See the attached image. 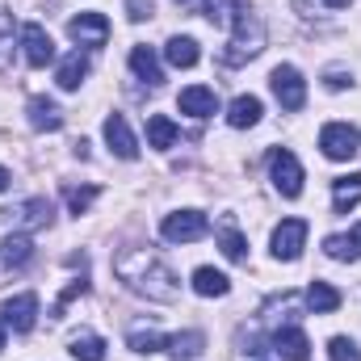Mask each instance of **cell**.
Listing matches in <instances>:
<instances>
[{
	"label": "cell",
	"instance_id": "obj_10",
	"mask_svg": "<svg viewBox=\"0 0 361 361\" xmlns=\"http://www.w3.org/2000/svg\"><path fill=\"white\" fill-rule=\"evenodd\" d=\"M68 34H72V42H80V47H105L109 21H105L101 13H80V17L68 21Z\"/></svg>",
	"mask_w": 361,
	"mask_h": 361
},
{
	"label": "cell",
	"instance_id": "obj_8",
	"mask_svg": "<svg viewBox=\"0 0 361 361\" xmlns=\"http://www.w3.org/2000/svg\"><path fill=\"white\" fill-rule=\"evenodd\" d=\"M21 51H25V63H30V68H47V63L55 59V42H51V34H47L38 21L21 25Z\"/></svg>",
	"mask_w": 361,
	"mask_h": 361
},
{
	"label": "cell",
	"instance_id": "obj_21",
	"mask_svg": "<svg viewBox=\"0 0 361 361\" xmlns=\"http://www.w3.org/2000/svg\"><path fill=\"white\" fill-rule=\"evenodd\" d=\"M307 307H311L315 315H332V311L341 307V290L328 286V281H311V286H307Z\"/></svg>",
	"mask_w": 361,
	"mask_h": 361
},
{
	"label": "cell",
	"instance_id": "obj_20",
	"mask_svg": "<svg viewBox=\"0 0 361 361\" xmlns=\"http://www.w3.org/2000/svg\"><path fill=\"white\" fill-rule=\"evenodd\" d=\"M357 202H361V173H353V177H341V180H332V210H336V214L353 210Z\"/></svg>",
	"mask_w": 361,
	"mask_h": 361
},
{
	"label": "cell",
	"instance_id": "obj_38",
	"mask_svg": "<svg viewBox=\"0 0 361 361\" xmlns=\"http://www.w3.org/2000/svg\"><path fill=\"white\" fill-rule=\"evenodd\" d=\"M353 244H357V248H361V223H357V227H353Z\"/></svg>",
	"mask_w": 361,
	"mask_h": 361
},
{
	"label": "cell",
	"instance_id": "obj_37",
	"mask_svg": "<svg viewBox=\"0 0 361 361\" xmlns=\"http://www.w3.org/2000/svg\"><path fill=\"white\" fill-rule=\"evenodd\" d=\"M324 4H328V8H345L349 0H324Z\"/></svg>",
	"mask_w": 361,
	"mask_h": 361
},
{
	"label": "cell",
	"instance_id": "obj_36",
	"mask_svg": "<svg viewBox=\"0 0 361 361\" xmlns=\"http://www.w3.org/2000/svg\"><path fill=\"white\" fill-rule=\"evenodd\" d=\"M8 185H13V177H8V173H4V169H0V193H4V189H8Z\"/></svg>",
	"mask_w": 361,
	"mask_h": 361
},
{
	"label": "cell",
	"instance_id": "obj_3",
	"mask_svg": "<svg viewBox=\"0 0 361 361\" xmlns=\"http://www.w3.org/2000/svg\"><path fill=\"white\" fill-rule=\"evenodd\" d=\"M319 147H324L328 160H353L361 152V130L349 126V122H328L319 130Z\"/></svg>",
	"mask_w": 361,
	"mask_h": 361
},
{
	"label": "cell",
	"instance_id": "obj_26",
	"mask_svg": "<svg viewBox=\"0 0 361 361\" xmlns=\"http://www.w3.org/2000/svg\"><path fill=\"white\" fill-rule=\"evenodd\" d=\"M72 357L76 361H105V341L97 332H76L72 336Z\"/></svg>",
	"mask_w": 361,
	"mask_h": 361
},
{
	"label": "cell",
	"instance_id": "obj_31",
	"mask_svg": "<svg viewBox=\"0 0 361 361\" xmlns=\"http://www.w3.org/2000/svg\"><path fill=\"white\" fill-rule=\"evenodd\" d=\"M328 357L332 361H361V349L349 336H332V341H328Z\"/></svg>",
	"mask_w": 361,
	"mask_h": 361
},
{
	"label": "cell",
	"instance_id": "obj_27",
	"mask_svg": "<svg viewBox=\"0 0 361 361\" xmlns=\"http://www.w3.org/2000/svg\"><path fill=\"white\" fill-rule=\"evenodd\" d=\"M164 341H169V336H160L156 328H130V332H126V345H130L135 353H156V349H164Z\"/></svg>",
	"mask_w": 361,
	"mask_h": 361
},
{
	"label": "cell",
	"instance_id": "obj_6",
	"mask_svg": "<svg viewBox=\"0 0 361 361\" xmlns=\"http://www.w3.org/2000/svg\"><path fill=\"white\" fill-rule=\"evenodd\" d=\"M273 85V97L281 101V109H302V101H307V85H302V76H298V68H290V63H281V68H273L269 76Z\"/></svg>",
	"mask_w": 361,
	"mask_h": 361
},
{
	"label": "cell",
	"instance_id": "obj_24",
	"mask_svg": "<svg viewBox=\"0 0 361 361\" xmlns=\"http://www.w3.org/2000/svg\"><path fill=\"white\" fill-rule=\"evenodd\" d=\"M164 59H169L173 68H193V63L202 59V51H197V42H193V38L177 34V38H169V47H164Z\"/></svg>",
	"mask_w": 361,
	"mask_h": 361
},
{
	"label": "cell",
	"instance_id": "obj_9",
	"mask_svg": "<svg viewBox=\"0 0 361 361\" xmlns=\"http://www.w3.org/2000/svg\"><path fill=\"white\" fill-rule=\"evenodd\" d=\"M0 324L4 328H13V332H30L34 324H38V298L34 294H13V298H4V307H0Z\"/></svg>",
	"mask_w": 361,
	"mask_h": 361
},
{
	"label": "cell",
	"instance_id": "obj_32",
	"mask_svg": "<svg viewBox=\"0 0 361 361\" xmlns=\"http://www.w3.org/2000/svg\"><path fill=\"white\" fill-rule=\"evenodd\" d=\"M13 63V17L0 13V68Z\"/></svg>",
	"mask_w": 361,
	"mask_h": 361
},
{
	"label": "cell",
	"instance_id": "obj_18",
	"mask_svg": "<svg viewBox=\"0 0 361 361\" xmlns=\"http://www.w3.org/2000/svg\"><path fill=\"white\" fill-rule=\"evenodd\" d=\"M30 257H34V244H30V235H4V244H0V261H4V269H25L30 265Z\"/></svg>",
	"mask_w": 361,
	"mask_h": 361
},
{
	"label": "cell",
	"instance_id": "obj_7",
	"mask_svg": "<svg viewBox=\"0 0 361 361\" xmlns=\"http://www.w3.org/2000/svg\"><path fill=\"white\" fill-rule=\"evenodd\" d=\"M307 244V219H281V227L273 231V257L277 261H298Z\"/></svg>",
	"mask_w": 361,
	"mask_h": 361
},
{
	"label": "cell",
	"instance_id": "obj_19",
	"mask_svg": "<svg viewBox=\"0 0 361 361\" xmlns=\"http://www.w3.org/2000/svg\"><path fill=\"white\" fill-rule=\"evenodd\" d=\"M193 290L202 294V298H223L227 290H231V277L219 269H210V265H202V269L193 273Z\"/></svg>",
	"mask_w": 361,
	"mask_h": 361
},
{
	"label": "cell",
	"instance_id": "obj_16",
	"mask_svg": "<svg viewBox=\"0 0 361 361\" xmlns=\"http://www.w3.org/2000/svg\"><path fill=\"white\" fill-rule=\"evenodd\" d=\"M85 76H89V55H85V51H72V55H63V63H59V72H55L59 89L76 92L80 85H85Z\"/></svg>",
	"mask_w": 361,
	"mask_h": 361
},
{
	"label": "cell",
	"instance_id": "obj_5",
	"mask_svg": "<svg viewBox=\"0 0 361 361\" xmlns=\"http://www.w3.org/2000/svg\"><path fill=\"white\" fill-rule=\"evenodd\" d=\"M269 177H273V185H277L281 197H298V193H302V164H298L294 152H286V147H277L269 156Z\"/></svg>",
	"mask_w": 361,
	"mask_h": 361
},
{
	"label": "cell",
	"instance_id": "obj_23",
	"mask_svg": "<svg viewBox=\"0 0 361 361\" xmlns=\"http://www.w3.org/2000/svg\"><path fill=\"white\" fill-rule=\"evenodd\" d=\"M177 143V126H173V118H164V114H152L147 118V147H156V152H169Z\"/></svg>",
	"mask_w": 361,
	"mask_h": 361
},
{
	"label": "cell",
	"instance_id": "obj_33",
	"mask_svg": "<svg viewBox=\"0 0 361 361\" xmlns=\"http://www.w3.org/2000/svg\"><path fill=\"white\" fill-rule=\"evenodd\" d=\"M92 202H97V185H85V189H68V206H72V214H85Z\"/></svg>",
	"mask_w": 361,
	"mask_h": 361
},
{
	"label": "cell",
	"instance_id": "obj_15",
	"mask_svg": "<svg viewBox=\"0 0 361 361\" xmlns=\"http://www.w3.org/2000/svg\"><path fill=\"white\" fill-rule=\"evenodd\" d=\"M261 97H252V92H244V97H235L231 105H227V122L235 126V130H248V126H257L261 122Z\"/></svg>",
	"mask_w": 361,
	"mask_h": 361
},
{
	"label": "cell",
	"instance_id": "obj_12",
	"mask_svg": "<svg viewBox=\"0 0 361 361\" xmlns=\"http://www.w3.org/2000/svg\"><path fill=\"white\" fill-rule=\"evenodd\" d=\"M273 349H277L286 361H307L311 357V341H307V332L294 328V324H286V328L273 332Z\"/></svg>",
	"mask_w": 361,
	"mask_h": 361
},
{
	"label": "cell",
	"instance_id": "obj_34",
	"mask_svg": "<svg viewBox=\"0 0 361 361\" xmlns=\"http://www.w3.org/2000/svg\"><path fill=\"white\" fill-rule=\"evenodd\" d=\"M156 13V0H126V17L130 21H147Z\"/></svg>",
	"mask_w": 361,
	"mask_h": 361
},
{
	"label": "cell",
	"instance_id": "obj_4",
	"mask_svg": "<svg viewBox=\"0 0 361 361\" xmlns=\"http://www.w3.org/2000/svg\"><path fill=\"white\" fill-rule=\"evenodd\" d=\"M206 231H210V223H206L202 210H177V214H169V219L160 223V235H164L169 244H193V240H202Z\"/></svg>",
	"mask_w": 361,
	"mask_h": 361
},
{
	"label": "cell",
	"instance_id": "obj_40",
	"mask_svg": "<svg viewBox=\"0 0 361 361\" xmlns=\"http://www.w3.org/2000/svg\"><path fill=\"white\" fill-rule=\"evenodd\" d=\"M177 4H197V0H177Z\"/></svg>",
	"mask_w": 361,
	"mask_h": 361
},
{
	"label": "cell",
	"instance_id": "obj_2",
	"mask_svg": "<svg viewBox=\"0 0 361 361\" xmlns=\"http://www.w3.org/2000/svg\"><path fill=\"white\" fill-rule=\"evenodd\" d=\"M265 51V21L244 4L240 13H235V21H231V38H227V51L219 55L227 68H240V63H248V59H257Z\"/></svg>",
	"mask_w": 361,
	"mask_h": 361
},
{
	"label": "cell",
	"instance_id": "obj_30",
	"mask_svg": "<svg viewBox=\"0 0 361 361\" xmlns=\"http://www.w3.org/2000/svg\"><path fill=\"white\" fill-rule=\"evenodd\" d=\"M219 244H223V257H227V261H244V257H248V244H244V235H240L235 227H223Z\"/></svg>",
	"mask_w": 361,
	"mask_h": 361
},
{
	"label": "cell",
	"instance_id": "obj_14",
	"mask_svg": "<svg viewBox=\"0 0 361 361\" xmlns=\"http://www.w3.org/2000/svg\"><path fill=\"white\" fill-rule=\"evenodd\" d=\"M180 114H189V118H210L214 109H219V97L214 89H206V85H193V89L180 92Z\"/></svg>",
	"mask_w": 361,
	"mask_h": 361
},
{
	"label": "cell",
	"instance_id": "obj_28",
	"mask_svg": "<svg viewBox=\"0 0 361 361\" xmlns=\"http://www.w3.org/2000/svg\"><path fill=\"white\" fill-rule=\"evenodd\" d=\"M240 8H244L240 0H202V13H206V17H210L214 25H231Z\"/></svg>",
	"mask_w": 361,
	"mask_h": 361
},
{
	"label": "cell",
	"instance_id": "obj_39",
	"mask_svg": "<svg viewBox=\"0 0 361 361\" xmlns=\"http://www.w3.org/2000/svg\"><path fill=\"white\" fill-rule=\"evenodd\" d=\"M0 349H4V324H0Z\"/></svg>",
	"mask_w": 361,
	"mask_h": 361
},
{
	"label": "cell",
	"instance_id": "obj_25",
	"mask_svg": "<svg viewBox=\"0 0 361 361\" xmlns=\"http://www.w3.org/2000/svg\"><path fill=\"white\" fill-rule=\"evenodd\" d=\"M17 219H21L25 227H51V219H55V206H51L47 197H30V202L17 210Z\"/></svg>",
	"mask_w": 361,
	"mask_h": 361
},
{
	"label": "cell",
	"instance_id": "obj_22",
	"mask_svg": "<svg viewBox=\"0 0 361 361\" xmlns=\"http://www.w3.org/2000/svg\"><path fill=\"white\" fill-rule=\"evenodd\" d=\"M164 349H169L177 361H193V357H202L206 336H202V332H177V336H169V341H164Z\"/></svg>",
	"mask_w": 361,
	"mask_h": 361
},
{
	"label": "cell",
	"instance_id": "obj_35",
	"mask_svg": "<svg viewBox=\"0 0 361 361\" xmlns=\"http://www.w3.org/2000/svg\"><path fill=\"white\" fill-rule=\"evenodd\" d=\"M349 80H353V76H349V72H341V68H328V72H324V85H328V89H345Z\"/></svg>",
	"mask_w": 361,
	"mask_h": 361
},
{
	"label": "cell",
	"instance_id": "obj_29",
	"mask_svg": "<svg viewBox=\"0 0 361 361\" xmlns=\"http://www.w3.org/2000/svg\"><path fill=\"white\" fill-rule=\"evenodd\" d=\"M324 252H328L332 261H349V265L361 257V248L353 244V235H328V240H324Z\"/></svg>",
	"mask_w": 361,
	"mask_h": 361
},
{
	"label": "cell",
	"instance_id": "obj_1",
	"mask_svg": "<svg viewBox=\"0 0 361 361\" xmlns=\"http://www.w3.org/2000/svg\"><path fill=\"white\" fill-rule=\"evenodd\" d=\"M114 273L135 294H143L152 302H173L180 294V281H177V273H173V265L160 252H152V248H126V252H118L114 257Z\"/></svg>",
	"mask_w": 361,
	"mask_h": 361
},
{
	"label": "cell",
	"instance_id": "obj_17",
	"mask_svg": "<svg viewBox=\"0 0 361 361\" xmlns=\"http://www.w3.org/2000/svg\"><path fill=\"white\" fill-rule=\"evenodd\" d=\"M130 72H135L139 80H147L152 89H156V85H164L160 59H156V51H152V47H135V51H130Z\"/></svg>",
	"mask_w": 361,
	"mask_h": 361
},
{
	"label": "cell",
	"instance_id": "obj_13",
	"mask_svg": "<svg viewBox=\"0 0 361 361\" xmlns=\"http://www.w3.org/2000/svg\"><path fill=\"white\" fill-rule=\"evenodd\" d=\"M25 114H30V126H34V130H59V126H63V109H59L51 97H30Z\"/></svg>",
	"mask_w": 361,
	"mask_h": 361
},
{
	"label": "cell",
	"instance_id": "obj_11",
	"mask_svg": "<svg viewBox=\"0 0 361 361\" xmlns=\"http://www.w3.org/2000/svg\"><path fill=\"white\" fill-rule=\"evenodd\" d=\"M105 143H109V152H114L118 160H135V156H139V139L130 135V126H126L122 114H109V118H105Z\"/></svg>",
	"mask_w": 361,
	"mask_h": 361
}]
</instances>
